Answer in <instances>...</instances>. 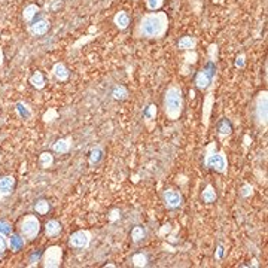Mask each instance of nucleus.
I'll return each instance as SVG.
<instances>
[{
    "instance_id": "14",
    "label": "nucleus",
    "mask_w": 268,
    "mask_h": 268,
    "mask_svg": "<svg viewBox=\"0 0 268 268\" xmlns=\"http://www.w3.org/2000/svg\"><path fill=\"white\" fill-rule=\"evenodd\" d=\"M70 149H72V137L58 139V140H55L54 145H52V151H54L55 154H60V155L69 154Z\"/></svg>"
},
{
    "instance_id": "15",
    "label": "nucleus",
    "mask_w": 268,
    "mask_h": 268,
    "mask_svg": "<svg viewBox=\"0 0 268 268\" xmlns=\"http://www.w3.org/2000/svg\"><path fill=\"white\" fill-rule=\"evenodd\" d=\"M113 24L118 30H127L130 27V15L125 11H119L113 17Z\"/></svg>"
},
{
    "instance_id": "8",
    "label": "nucleus",
    "mask_w": 268,
    "mask_h": 268,
    "mask_svg": "<svg viewBox=\"0 0 268 268\" xmlns=\"http://www.w3.org/2000/svg\"><path fill=\"white\" fill-rule=\"evenodd\" d=\"M92 241V232L88 229H79L69 237V246L73 249H88Z\"/></svg>"
},
{
    "instance_id": "25",
    "label": "nucleus",
    "mask_w": 268,
    "mask_h": 268,
    "mask_svg": "<svg viewBox=\"0 0 268 268\" xmlns=\"http://www.w3.org/2000/svg\"><path fill=\"white\" fill-rule=\"evenodd\" d=\"M131 262H133L134 267H146L148 262H149V258H148L146 253L139 252V253H134V255L131 256Z\"/></svg>"
},
{
    "instance_id": "24",
    "label": "nucleus",
    "mask_w": 268,
    "mask_h": 268,
    "mask_svg": "<svg viewBox=\"0 0 268 268\" xmlns=\"http://www.w3.org/2000/svg\"><path fill=\"white\" fill-rule=\"evenodd\" d=\"M15 110H17L18 116L23 118V119H30V118H32V109H30L29 104L24 103V101H18V103L15 104Z\"/></svg>"
},
{
    "instance_id": "36",
    "label": "nucleus",
    "mask_w": 268,
    "mask_h": 268,
    "mask_svg": "<svg viewBox=\"0 0 268 268\" xmlns=\"http://www.w3.org/2000/svg\"><path fill=\"white\" fill-rule=\"evenodd\" d=\"M216 256H218V259H222V258H223V246H222V244H218Z\"/></svg>"
},
{
    "instance_id": "39",
    "label": "nucleus",
    "mask_w": 268,
    "mask_h": 268,
    "mask_svg": "<svg viewBox=\"0 0 268 268\" xmlns=\"http://www.w3.org/2000/svg\"><path fill=\"white\" fill-rule=\"evenodd\" d=\"M133 2H139V0H133Z\"/></svg>"
},
{
    "instance_id": "19",
    "label": "nucleus",
    "mask_w": 268,
    "mask_h": 268,
    "mask_svg": "<svg viewBox=\"0 0 268 268\" xmlns=\"http://www.w3.org/2000/svg\"><path fill=\"white\" fill-rule=\"evenodd\" d=\"M52 75H54V76L57 78V81H60V82L67 81L69 76H70V73H69V70H67V67H66L64 63H55L54 67H52Z\"/></svg>"
},
{
    "instance_id": "6",
    "label": "nucleus",
    "mask_w": 268,
    "mask_h": 268,
    "mask_svg": "<svg viewBox=\"0 0 268 268\" xmlns=\"http://www.w3.org/2000/svg\"><path fill=\"white\" fill-rule=\"evenodd\" d=\"M18 232L27 240L33 241L38 238L41 232V221L36 218V215H26L18 222Z\"/></svg>"
},
{
    "instance_id": "33",
    "label": "nucleus",
    "mask_w": 268,
    "mask_h": 268,
    "mask_svg": "<svg viewBox=\"0 0 268 268\" xmlns=\"http://www.w3.org/2000/svg\"><path fill=\"white\" fill-rule=\"evenodd\" d=\"M8 249V237L0 232V255H3Z\"/></svg>"
},
{
    "instance_id": "21",
    "label": "nucleus",
    "mask_w": 268,
    "mask_h": 268,
    "mask_svg": "<svg viewBox=\"0 0 268 268\" xmlns=\"http://www.w3.org/2000/svg\"><path fill=\"white\" fill-rule=\"evenodd\" d=\"M216 198H218V194H216V191H215V188L209 183V185H206V188L203 189V192H201V200H203V203H206V204H212V203H215L216 201Z\"/></svg>"
},
{
    "instance_id": "32",
    "label": "nucleus",
    "mask_w": 268,
    "mask_h": 268,
    "mask_svg": "<svg viewBox=\"0 0 268 268\" xmlns=\"http://www.w3.org/2000/svg\"><path fill=\"white\" fill-rule=\"evenodd\" d=\"M41 259H42V252H39V250L33 252V253H32V256L29 258V264H27V267H35L38 262H41Z\"/></svg>"
},
{
    "instance_id": "7",
    "label": "nucleus",
    "mask_w": 268,
    "mask_h": 268,
    "mask_svg": "<svg viewBox=\"0 0 268 268\" xmlns=\"http://www.w3.org/2000/svg\"><path fill=\"white\" fill-rule=\"evenodd\" d=\"M42 267L44 268H58L63 262V249L60 246H49L42 253Z\"/></svg>"
},
{
    "instance_id": "2",
    "label": "nucleus",
    "mask_w": 268,
    "mask_h": 268,
    "mask_svg": "<svg viewBox=\"0 0 268 268\" xmlns=\"http://www.w3.org/2000/svg\"><path fill=\"white\" fill-rule=\"evenodd\" d=\"M185 109V97L180 85L178 84H170L166 88L164 98H163V110L167 119L170 121H178Z\"/></svg>"
},
{
    "instance_id": "16",
    "label": "nucleus",
    "mask_w": 268,
    "mask_h": 268,
    "mask_svg": "<svg viewBox=\"0 0 268 268\" xmlns=\"http://www.w3.org/2000/svg\"><path fill=\"white\" fill-rule=\"evenodd\" d=\"M197 42H198L197 38L186 35V36H182V38L178 41V48H179L180 51H194V49L197 48Z\"/></svg>"
},
{
    "instance_id": "10",
    "label": "nucleus",
    "mask_w": 268,
    "mask_h": 268,
    "mask_svg": "<svg viewBox=\"0 0 268 268\" xmlns=\"http://www.w3.org/2000/svg\"><path fill=\"white\" fill-rule=\"evenodd\" d=\"M15 185H17V179L12 175L0 176V203L5 198H8L9 195H12Z\"/></svg>"
},
{
    "instance_id": "31",
    "label": "nucleus",
    "mask_w": 268,
    "mask_h": 268,
    "mask_svg": "<svg viewBox=\"0 0 268 268\" xmlns=\"http://www.w3.org/2000/svg\"><path fill=\"white\" fill-rule=\"evenodd\" d=\"M0 232L9 237L12 234V223L6 219H0Z\"/></svg>"
},
{
    "instance_id": "38",
    "label": "nucleus",
    "mask_w": 268,
    "mask_h": 268,
    "mask_svg": "<svg viewBox=\"0 0 268 268\" xmlns=\"http://www.w3.org/2000/svg\"><path fill=\"white\" fill-rule=\"evenodd\" d=\"M107 267H109V268H115L116 265H115V264H106V265H104V268H107Z\"/></svg>"
},
{
    "instance_id": "9",
    "label": "nucleus",
    "mask_w": 268,
    "mask_h": 268,
    "mask_svg": "<svg viewBox=\"0 0 268 268\" xmlns=\"http://www.w3.org/2000/svg\"><path fill=\"white\" fill-rule=\"evenodd\" d=\"M163 203H164V206H166L169 210L179 209V207H182V204H183V195H182L179 191L169 188V189H166V191L163 192Z\"/></svg>"
},
{
    "instance_id": "12",
    "label": "nucleus",
    "mask_w": 268,
    "mask_h": 268,
    "mask_svg": "<svg viewBox=\"0 0 268 268\" xmlns=\"http://www.w3.org/2000/svg\"><path fill=\"white\" fill-rule=\"evenodd\" d=\"M218 136L221 140H225L226 137H229L232 134V124L228 118H222L219 122H218Z\"/></svg>"
},
{
    "instance_id": "37",
    "label": "nucleus",
    "mask_w": 268,
    "mask_h": 268,
    "mask_svg": "<svg viewBox=\"0 0 268 268\" xmlns=\"http://www.w3.org/2000/svg\"><path fill=\"white\" fill-rule=\"evenodd\" d=\"M3 60H5V54H3V51H2V49H0V67H2V66H3V63H5Z\"/></svg>"
},
{
    "instance_id": "27",
    "label": "nucleus",
    "mask_w": 268,
    "mask_h": 268,
    "mask_svg": "<svg viewBox=\"0 0 268 268\" xmlns=\"http://www.w3.org/2000/svg\"><path fill=\"white\" fill-rule=\"evenodd\" d=\"M33 209L38 215H48V212L51 210V203L48 200H38Z\"/></svg>"
},
{
    "instance_id": "11",
    "label": "nucleus",
    "mask_w": 268,
    "mask_h": 268,
    "mask_svg": "<svg viewBox=\"0 0 268 268\" xmlns=\"http://www.w3.org/2000/svg\"><path fill=\"white\" fill-rule=\"evenodd\" d=\"M49 29H51V23L45 18H38L29 24V33L32 36H44L49 32Z\"/></svg>"
},
{
    "instance_id": "28",
    "label": "nucleus",
    "mask_w": 268,
    "mask_h": 268,
    "mask_svg": "<svg viewBox=\"0 0 268 268\" xmlns=\"http://www.w3.org/2000/svg\"><path fill=\"white\" fill-rule=\"evenodd\" d=\"M166 0H145L146 9L149 12H155V11H161V8L164 6Z\"/></svg>"
},
{
    "instance_id": "17",
    "label": "nucleus",
    "mask_w": 268,
    "mask_h": 268,
    "mask_svg": "<svg viewBox=\"0 0 268 268\" xmlns=\"http://www.w3.org/2000/svg\"><path fill=\"white\" fill-rule=\"evenodd\" d=\"M41 14V9H39V6H36V5H27L26 8H24V11H23V20L27 23V24H30V23H33L35 20H38V15Z\"/></svg>"
},
{
    "instance_id": "1",
    "label": "nucleus",
    "mask_w": 268,
    "mask_h": 268,
    "mask_svg": "<svg viewBox=\"0 0 268 268\" xmlns=\"http://www.w3.org/2000/svg\"><path fill=\"white\" fill-rule=\"evenodd\" d=\"M169 26H170V18L167 12L163 11L148 12L139 18L136 27H134L133 36L136 39L158 41L167 35Z\"/></svg>"
},
{
    "instance_id": "22",
    "label": "nucleus",
    "mask_w": 268,
    "mask_h": 268,
    "mask_svg": "<svg viewBox=\"0 0 268 268\" xmlns=\"http://www.w3.org/2000/svg\"><path fill=\"white\" fill-rule=\"evenodd\" d=\"M103 157H104V151H103V148L95 146V148H92V149L89 151V155H88V163H89L91 166H95V164H98V163L103 160Z\"/></svg>"
},
{
    "instance_id": "26",
    "label": "nucleus",
    "mask_w": 268,
    "mask_h": 268,
    "mask_svg": "<svg viewBox=\"0 0 268 268\" xmlns=\"http://www.w3.org/2000/svg\"><path fill=\"white\" fill-rule=\"evenodd\" d=\"M39 166H41L42 169H49V167H52V166H54V155H52L51 152H48V151L42 152V154L39 155Z\"/></svg>"
},
{
    "instance_id": "30",
    "label": "nucleus",
    "mask_w": 268,
    "mask_h": 268,
    "mask_svg": "<svg viewBox=\"0 0 268 268\" xmlns=\"http://www.w3.org/2000/svg\"><path fill=\"white\" fill-rule=\"evenodd\" d=\"M155 118H157V106L155 104H149L143 110V119L146 122H149V121H155Z\"/></svg>"
},
{
    "instance_id": "23",
    "label": "nucleus",
    "mask_w": 268,
    "mask_h": 268,
    "mask_svg": "<svg viewBox=\"0 0 268 268\" xmlns=\"http://www.w3.org/2000/svg\"><path fill=\"white\" fill-rule=\"evenodd\" d=\"M130 237H131V241L133 243H140L146 238V229L143 226H134L130 232Z\"/></svg>"
},
{
    "instance_id": "4",
    "label": "nucleus",
    "mask_w": 268,
    "mask_h": 268,
    "mask_svg": "<svg viewBox=\"0 0 268 268\" xmlns=\"http://www.w3.org/2000/svg\"><path fill=\"white\" fill-rule=\"evenodd\" d=\"M252 118L256 128L267 131L268 127V92L259 91L252 101Z\"/></svg>"
},
{
    "instance_id": "20",
    "label": "nucleus",
    "mask_w": 268,
    "mask_h": 268,
    "mask_svg": "<svg viewBox=\"0 0 268 268\" xmlns=\"http://www.w3.org/2000/svg\"><path fill=\"white\" fill-rule=\"evenodd\" d=\"M29 82H30V84H32V87H33V88H36V89H44V88H45V85H46L45 76H44V73H42V72H39V70H36V72L30 76Z\"/></svg>"
},
{
    "instance_id": "5",
    "label": "nucleus",
    "mask_w": 268,
    "mask_h": 268,
    "mask_svg": "<svg viewBox=\"0 0 268 268\" xmlns=\"http://www.w3.org/2000/svg\"><path fill=\"white\" fill-rule=\"evenodd\" d=\"M194 82L200 91H207L212 85L216 84V58L210 57L206 66L197 72Z\"/></svg>"
},
{
    "instance_id": "13",
    "label": "nucleus",
    "mask_w": 268,
    "mask_h": 268,
    "mask_svg": "<svg viewBox=\"0 0 268 268\" xmlns=\"http://www.w3.org/2000/svg\"><path fill=\"white\" fill-rule=\"evenodd\" d=\"M26 243H27V240H26L20 232H18V234L12 232V234L8 237V247H9L12 252H20L21 249H24Z\"/></svg>"
},
{
    "instance_id": "29",
    "label": "nucleus",
    "mask_w": 268,
    "mask_h": 268,
    "mask_svg": "<svg viewBox=\"0 0 268 268\" xmlns=\"http://www.w3.org/2000/svg\"><path fill=\"white\" fill-rule=\"evenodd\" d=\"M127 95H128V91H127L125 87H122V85L115 87L113 91H112V97H113L115 100H119V101H121V100H125Z\"/></svg>"
},
{
    "instance_id": "18",
    "label": "nucleus",
    "mask_w": 268,
    "mask_h": 268,
    "mask_svg": "<svg viewBox=\"0 0 268 268\" xmlns=\"http://www.w3.org/2000/svg\"><path fill=\"white\" fill-rule=\"evenodd\" d=\"M60 232H61V223H60V221H57V219H49L46 223H45V234H46V237H57V235H60Z\"/></svg>"
},
{
    "instance_id": "34",
    "label": "nucleus",
    "mask_w": 268,
    "mask_h": 268,
    "mask_svg": "<svg viewBox=\"0 0 268 268\" xmlns=\"http://www.w3.org/2000/svg\"><path fill=\"white\" fill-rule=\"evenodd\" d=\"M241 197H244V198H247V197H250L252 194H253V186L252 185H249V183H246L243 188H241Z\"/></svg>"
},
{
    "instance_id": "3",
    "label": "nucleus",
    "mask_w": 268,
    "mask_h": 268,
    "mask_svg": "<svg viewBox=\"0 0 268 268\" xmlns=\"http://www.w3.org/2000/svg\"><path fill=\"white\" fill-rule=\"evenodd\" d=\"M203 166L219 175H228V157L223 149H218L216 142H210L206 146Z\"/></svg>"
},
{
    "instance_id": "35",
    "label": "nucleus",
    "mask_w": 268,
    "mask_h": 268,
    "mask_svg": "<svg viewBox=\"0 0 268 268\" xmlns=\"http://www.w3.org/2000/svg\"><path fill=\"white\" fill-rule=\"evenodd\" d=\"M235 66H237V67H244V55H243V54H241L240 57H237Z\"/></svg>"
}]
</instances>
